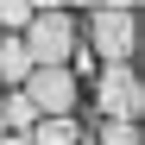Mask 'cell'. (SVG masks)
<instances>
[{
  "label": "cell",
  "mask_w": 145,
  "mask_h": 145,
  "mask_svg": "<svg viewBox=\"0 0 145 145\" xmlns=\"http://www.w3.org/2000/svg\"><path fill=\"white\" fill-rule=\"evenodd\" d=\"M19 95L38 107V120H69L76 114V69H32Z\"/></svg>",
  "instance_id": "obj_4"
},
{
  "label": "cell",
  "mask_w": 145,
  "mask_h": 145,
  "mask_svg": "<svg viewBox=\"0 0 145 145\" xmlns=\"http://www.w3.org/2000/svg\"><path fill=\"white\" fill-rule=\"evenodd\" d=\"M95 145H145V133H139V120H101Z\"/></svg>",
  "instance_id": "obj_8"
},
{
  "label": "cell",
  "mask_w": 145,
  "mask_h": 145,
  "mask_svg": "<svg viewBox=\"0 0 145 145\" xmlns=\"http://www.w3.org/2000/svg\"><path fill=\"white\" fill-rule=\"evenodd\" d=\"M76 32H82V19H69V13H57V7H38L32 25L19 32L25 51H32V69H69V57H76Z\"/></svg>",
  "instance_id": "obj_1"
},
{
  "label": "cell",
  "mask_w": 145,
  "mask_h": 145,
  "mask_svg": "<svg viewBox=\"0 0 145 145\" xmlns=\"http://www.w3.org/2000/svg\"><path fill=\"white\" fill-rule=\"evenodd\" d=\"M25 139L32 145H82V126H76V114H69V120H38Z\"/></svg>",
  "instance_id": "obj_6"
},
{
  "label": "cell",
  "mask_w": 145,
  "mask_h": 145,
  "mask_svg": "<svg viewBox=\"0 0 145 145\" xmlns=\"http://www.w3.org/2000/svg\"><path fill=\"white\" fill-rule=\"evenodd\" d=\"M0 145H32V139H25V133H7V139H0Z\"/></svg>",
  "instance_id": "obj_10"
},
{
  "label": "cell",
  "mask_w": 145,
  "mask_h": 145,
  "mask_svg": "<svg viewBox=\"0 0 145 145\" xmlns=\"http://www.w3.org/2000/svg\"><path fill=\"white\" fill-rule=\"evenodd\" d=\"M0 114H7V133H32V126H38V107H32L19 88H7V95H0Z\"/></svg>",
  "instance_id": "obj_7"
},
{
  "label": "cell",
  "mask_w": 145,
  "mask_h": 145,
  "mask_svg": "<svg viewBox=\"0 0 145 145\" xmlns=\"http://www.w3.org/2000/svg\"><path fill=\"white\" fill-rule=\"evenodd\" d=\"M32 13H38L32 0H0V25H7V38L25 32V25H32Z\"/></svg>",
  "instance_id": "obj_9"
},
{
  "label": "cell",
  "mask_w": 145,
  "mask_h": 145,
  "mask_svg": "<svg viewBox=\"0 0 145 145\" xmlns=\"http://www.w3.org/2000/svg\"><path fill=\"white\" fill-rule=\"evenodd\" d=\"M25 76H32L25 38H7V32H0V82H7V88H25Z\"/></svg>",
  "instance_id": "obj_5"
},
{
  "label": "cell",
  "mask_w": 145,
  "mask_h": 145,
  "mask_svg": "<svg viewBox=\"0 0 145 145\" xmlns=\"http://www.w3.org/2000/svg\"><path fill=\"white\" fill-rule=\"evenodd\" d=\"M82 25H88V51H101V63H133V51H139V13L133 7H101Z\"/></svg>",
  "instance_id": "obj_2"
},
{
  "label": "cell",
  "mask_w": 145,
  "mask_h": 145,
  "mask_svg": "<svg viewBox=\"0 0 145 145\" xmlns=\"http://www.w3.org/2000/svg\"><path fill=\"white\" fill-rule=\"evenodd\" d=\"M95 107H101V120H139V107H145V82H139V69H133V63H101Z\"/></svg>",
  "instance_id": "obj_3"
}]
</instances>
